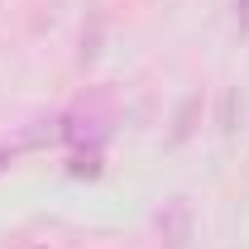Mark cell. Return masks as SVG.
Returning <instances> with one entry per match:
<instances>
[{
  "mask_svg": "<svg viewBox=\"0 0 249 249\" xmlns=\"http://www.w3.org/2000/svg\"><path fill=\"white\" fill-rule=\"evenodd\" d=\"M196 106H201L196 96H187V101H182V110H178V129H173V144H182L187 134H192V110H196Z\"/></svg>",
  "mask_w": 249,
  "mask_h": 249,
  "instance_id": "obj_1",
  "label": "cell"
},
{
  "mask_svg": "<svg viewBox=\"0 0 249 249\" xmlns=\"http://www.w3.org/2000/svg\"><path fill=\"white\" fill-rule=\"evenodd\" d=\"M235 110H240V96L225 91L220 96V129H235Z\"/></svg>",
  "mask_w": 249,
  "mask_h": 249,
  "instance_id": "obj_2",
  "label": "cell"
},
{
  "mask_svg": "<svg viewBox=\"0 0 249 249\" xmlns=\"http://www.w3.org/2000/svg\"><path fill=\"white\" fill-rule=\"evenodd\" d=\"M235 15H240V29L249 34V0H235Z\"/></svg>",
  "mask_w": 249,
  "mask_h": 249,
  "instance_id": "obj_3",
  "label": "cell"
},
{
  "mask_svg": "<svg viewBox=\"0 0 249 249\" xmlns=\"http://www.w3.org/2000/svg\"><path fill=\"white\" fill-rule=\"evenodd\" d=\"M0 168H5V154H0Z\"/></svg>",
  "mask_w": 249,
  "mask_h": 249,
  "instance_id": "obj_4",
  "label": "cell"
}]
</instances>
